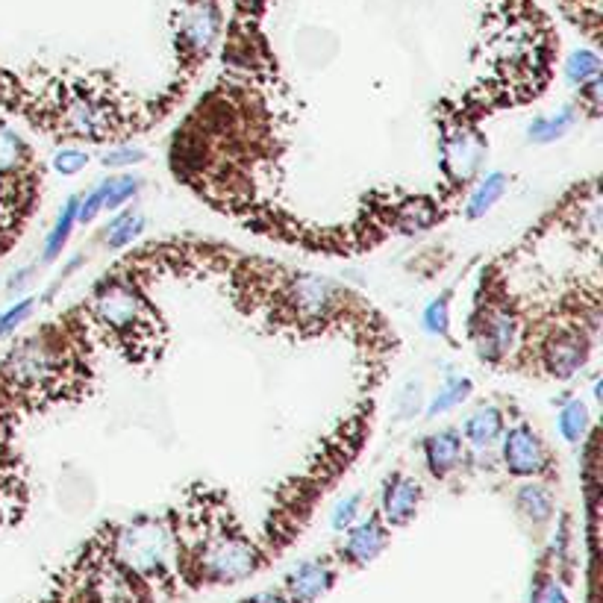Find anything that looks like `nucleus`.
I'll return each mask as SVG.
<instances>
[{
  "label": "nucleus",
  "mask_w": 603,
  "mask_h": 603,
  "mask_svg": "<svg viewBox=\"0 0 603 603\" xmlns=\"http://www.w3.org/2000/svg\"><path fill=\"white\" fill-rule=\"evenodd\" d=\"M577 124V106H562L556 115H539L527 124V139L533 145H553Z\"/></svg>",
  "instance_id": "obj_22"
},
{
  "label": "nucleus",
  "mask_w": 603,
  "mask_h": 603,
  "mask_svg": "<svg viewBox=\"0 0 603 603\" xmlns=\"http://www.w3.org/2000/svg\"><path fill=\"white\" fill-rule=\"evenodd\" d=\"M515 509L536 527L548 524L556 512V498H553V489L542 480H530L524 486L515 489Z\"/></svg>",
  "instance_id": "obj_17"
},
{
  "label": "nucleus",
  "mask_w": 603,
  "mask_h": 603,
  "mask_svg": "<svg viewBox=\"0 0 603 603\" xmlns=\"http://www.w3.org/2000/svg\"><path fill=\"white\" fill-rule=\"evenodd\" d=\"M577 98H580V109H586L589 115H598L603 103V77L583 83V86L577 89Z\"/></svg>",
  "instance_id": "obj_31"
},
{
  "label": "nucleus",
  "mask_w": 603,
  "mask_h": 603,
  "mask_svg": "<svg viewBox=\"0 0 603 603\" xmlns=\"http://www.w3.org/2000/svg\"><path fill=\"white\" fill-rule=\"evenodd\" d=\"M86 312L89 321L109 339V345L124 351V356L136 365L153 359L156 348L162 345L159 315L142 289V280L133 274L112 271L98 280Z\"/></svg>",
  "instance_id": "obj_4"
},
{
  "label": "nucleus",
  "mask_w": 603,
  "mask_h": 603,
  "mask_svg": "<svg viewBox=\"0 0 603 603\" xmlns=\"http://www.w3.org/2000/svg\"><path fill=\"white\" fill-rule=\"evenodd\" d=\"M145 180L133 174H115L109 180H101L89 195H80L77 224H95L103 212H118L124 203L136 201Z\"/></svg>",
  "instance_id": "obj_10"
},
{
  "label": "nucleus",
  "mask_w": 603,
  "mask_h": 603,
  "mask_svg": "<svg viewBox=\"0 0 603 603\" xmlns=\"http://www.w3.org/2000/svg\"><path fill=\"white\" fill-rule=\"evenodd\" d=\"M24 180H42V168H36L30 145L6 121H0V183Z\"/></svg>",
  "instance_id": "obj_15"
},
{
  "label": "nucleus",
  "mask_w": 603,
  "mask_h": 603,
  "mask_svg": "<svg viewBox=\"0 0 603 603\" xmlns=\"http://www.w3.org/2000/svg\"><path fill=\"white\" fill-rule=\"evenodd\" d=\"M498 459H501L503 471L518 480L553 477V465H556L542 433L524 418L506 424L501 442H498Z\"/></svg>",
  "instance_id": "obj_8"
},
{
  "label": "nucleus",
  "mask_w": 603,
  "mask_h": 603,
  "mask_svg": "<svg viewBox=\"0 0 603 603\" xmlns=\"http://www.w3.org/2000/svg\"><path fill=\"white\" fill-rule=\"evenodd\" d=\"M230 274L242 283H251V292H242L239 303H248L251 315H262L265 324L277 330H292L298 336L318 333H368L374 342L386 333L380 315L351 292L345 283H336L321 274L286 268L265 259H239Z\"/></svg>",
  "instance_id": "obj_1"
},
{
  "label": "nucleus",
  "mask_w": 603,
  "mask_h": 603,
  "mask_svg": "<svg viewBox=\"0 0 603 603\" xmlns=\"http://www.w3.org/2000/svg\"><path fill=\"white\" fill-rule=\"evenodd\" d=\"M421 456H424L430 477H436V480H451L453 474H459L465 468V439H462L459 427H442V430L424 436Z\"/></svg>",
  "instance_id": "obj_13"
},
{
  "label": "nucleus",
  "mask_w": 603,
  "mask_h": 603,
  "mask_svg": "<svg viewBox=\"0 0 603 603\" xmlns=\"http://www.w3.org/2000/svg\"><path fill=\"white\" fill-rule=\"evenodd\" d=\"M530 603H568L565 586H562L553 574H539L536 583H533Z\"/></svg>",
  "instance_id": "obj_30"
},
{
  "label": "nucleus",
  "mask_w": 603,
  "mask_h": 603,
  "mask_svg": "<svg viewBox=\"0 0 603 603\" xmlns=\"http://www.w3.org/2000/svg\"><path fill=\"white\" fill-rule=\"evenodd\" d=\"M359 509H362V495H359V492H353V495H348V498H342V501L333 506L330 527H333L336 533H345L353 521L359 518Z\"/></svg>",
  "instance_id": "obj_29"
},
{
  "label": "nucleus",
  "mask_w": 603,
  "mask_h": 603,
  "mask_svg": "<svg viewBox=\"0 0 603 603\" xmlns=\"http://www.w3.org/2000/svg\"><path fill=\"white\" fill-rule=\"evenodd\" d=\"M389 545V527L383 524L380 512L368 515V518H356L351 527L345 530V545H342V562L348 565H368L374 562Z\"/></svg>",
  "instance_id": "obj_14"
},
{
  "label": "nucleus",
  "mask_w": 603,
  "mask_h": 603,
  "mask_svg": "<svg viewBox=\"0 0 603 603\" xmlns=\"http://www.w3.org/2000/svg\"><path fill=\"white\" fill-rule=\"evenodd\" d=\"M33 309H36V298H21V301L12 303L9 309H3L0 312V339H9L33 315Z\"/></svg>",
  "instance_id": "obj_28"
},
{
  "label": "nucleus",
  "mask_w": 603,
  "mask_h": 603,
  "mask_svg": "<svg viewBox=\"0 0 603 603\" xmlns=\"http://www.w3.org/2000/svg\"><path fill=\"white\" fill-rule=\"evenodd\" d=\"M145 159H148V153L136 148V145H115V148L103 153L101 165L106 171H124V168H133V165L145 162Z\"/></svg>",
  "instance_id": "obj_27"
},
{
  "label": "nucleus",
  "mask_w": 603,
  "mask_h": 603,
  "mask_svg": "<svg viewBox=\"0 0 603 603\" xmlns=\"http://www.w3.org/2000/svg\"><path fill=\"white\" fill-rule=\"evenodd\" d=\"M421 327H424V333H430V336L451 339V289L424 306V312H421Z\"/></svg>",
  "instance_id": "obj_25"
},
{
  "label": "nucleus",
  "mask_w": 603,
  "mask_h": 603,
  "mask_svg": "<svg viewBox=\"0 0 603 603\" xmlns=\"http://www.w3.org/2000/svg\"><path fill=\"white\" fill-rule=\"evenodd\" d=\"M245 603H289L283 595H274V592H265V595H256V598H251V601Z\"/></svg>",
  "instance_id": "obj_34"
},
{
  "label": "nucleus",
  "mask_w": 603,
  "mask_h": 603,
  "mask_svg": "<svg viewBox=\"0 0 603 603\" xmlns=\"http://www.w3.org/2000/svg\"><path fill=\"white\" fill-rule=\"evenodd\" d=\"M77 209H80V195H71L65 206L59 209L56 221H53L51 233L45 236V248H42V265H53L59 259V253L65 251L74 227H77Z\"/></svg>",
  "instance_id": "obj_21"
},
{
  "label": "nucleus",
  "mask_w": 603,
  "mask_h": 603,
  "mask_svg": "<svg viewBox=\"0 0 603 603\" xmlns=\"http://www.w3.org/2000/svg\"><path fill=\"white\" fill-rule=\"evenodd\" d=\"M506 186H509V177H506L503 171H492V174H486L480 183H474V189H471V195H468V203H465L462 215H465L468 221L483 218V215H486V212H492V209H495V203L501 201L503 195H506Z\"/></svg>",
  "instance_id": "obj_20"
},
{
  "label": "nucleus",
  "mask_w": 603,
  "mask_h": 603,
  "mask_svg": "<svg viewBox=\"0 0 603 603\" xmlns=\"http://www.w3.org/2000/svg\"><path fill=\"white\" fill-rule=\"evenodd\" d=\"M486 159V142L465 118H456L442 133V171L453 189H465Z\"/></svg>",
  "instance_id": "obj_9"
},
{
  "label": "nucleus",
  "mask_w": 603,
  "mask_h": 603,
  "mask_svg": "<svg viewBox=\"0 0 603 603\" xmlns=\"http://www.w3.org/2000/svg\"><path fill=\"white\" fill-rule=\"evenodd\" d=\"M106 545L109 562L139 583H162L177 568V539L171 518L139 515L112 527Z\"/></svg>",
  "instance_id": "obj_5"
},
{
  "label": "nucleus",
  "mask_w": 603,
  "mask_h": 603,
  "mask_svg": "<svg viewBox=\"0 0 603 603\" xmlns=\"http://www.w3.org/2000/svg\"><path fill=\"white\" fill-rule=\"evenodd\" d=\"M474 392V383H471V377H462V374H453L448 371L445 374V380H442V386H439V392L433 395V401L427 403V409H424V418H439V415H445V412H451L456 409L462 401H468V395Z\"/></svg>",
  "instance_id": "obj_23"
},
{
  "label": "nucleus",
  "mask_w": 603,
  "mask_h": 603,
  "mask_svg": "<svg viewBox=\"0 0 603 603\" xmlns=\"http://www.w3.org/2000/svg\"><path fill=\"white\" fill-rule=\"evenodd\" d=\"M145 227H148V218H145L142 209H136V206L121 209V212L103 227V248H106V251H124V248H130V245L145 233Z\"/></svg>",
  "instance_id": "obj_18"
},
{
  "label": "nucleus",
  "mask_w": 603,
  "mask_h": 603,
  "mask_svg": "<svg viewBox=\"0 0 603 603\" xmlns=\"http://www.w3.org/2000/svg\"><path fill=\"white\" fill-rule=\"evenodd\" d=\"M333 583H336V571L327 559H306L286 577L289 603L318 601L324 592H330Z\"/></svg>",
  "instance_id": "obj_16"
},
{
  "label": "nucleus",
  "mask_w": 603,
  "mask_h": 603,
  "mask_svg": "<svg viewBox=\"0 0 603 603\" xmlns=\"http://www.w3.org/2000/svg\"><path fill=\"white\" fill-rule=\"evenodd\" d=\"M562 6L571 12V9H580V21L586 18L589 21V33L592 39L598 36V21H601V12H598V0H562Z\"/></svg>",
  "instance_id": "obj_32"
},
{
  "label": "nucleus",
  "mask_w": 603,
  "mask_h": 603,
  "mask_svg": "<svg viewBox=\"0 0 603 603\" xmlns=\"http://www.w3.org/2000/svg\"><path fill=\"white\" fill-rule=\"evenodd\" d=\"M89 151H83V148H77V145H62V148H56L53 151V171L56 174H62V177H77L80 171H86L89 168Z\"/></svg>",
  "instance_id": "obj_26"
},
{
  "label": "nucleus",
  "mask_w": 603,
  "mask_h": 603,
  "mask_svg": "<svg viewBox=\"0 0 603 603\" xmlns=\"http://www.w3.org/2000/svg\"><path fill=\"white\" fill-rule=\"evenodd\" d=\"M601 65H603L601 56L592 51V48H577V51L565 59L562 71H565L568 86L580 89L583 83H589V80H598V77H601Z\"/></svg>",
  "instance_id": "obj_24"
},
{
  "label": "nucleus",
  "mask_w": 603,
  "mask_h": 603,
  "mask_svg": "<svg viewBox=\"0 0 603 603\" xmlns=\"http://www.w3.org/2000/svg\"><path fill=\"white\" fill-rule=\"evenodd\" d=\"M503 430H506V412L498 403H480L462 424V439H465V462L468 459H483L492 451H498Z\"/></svg>",
  "instance_id": "obj_12"
},
{
  "label": "nucleus",
  "mask_w": 603,
  "mask_h": 603,
  "mask_svg": "<svg viewBox=\"0 0 603 603\" xmlns=\"http://www.w3.org/2000/svg\"><path fill=\"white\" fill-rule=\"evenodd\" d=\"M556 427H559V436H562L568 445H583V442L589 439V430H592V412H589V403L583 401V398L565 395V398L559 401Z\"/></svg>",
  "instance_id": "obj_19"
},
{
  "label": "nucleus",
  "mask_w": 603,
  "mask_h": 603,
  "mask_svg": "<svg viewBox=\"0 0 603 603\" xmlns=\"http://www.w3.org/2000/svg\"><path fill=\"white\" fill-rule=\"evenodd\" d=\"M221 36V9L218 0H180L177 24H174V45L180 71L192 77L209 59L212 48Z\"/></svg>",
  "instance_id": "obj_7"
},
{
  "label": "nucleus",
  "mask_w": 603,
  "mask_h": 603,
  "mask_svg": "<svg viewBox=\"0 0 603 603\" xmlns=\"http://www.w3.org/2000/svg\"><path fill=\"white\" fill-rule=\"evenodd\" d=\"M89 315L86 306L59 315L18 339L0 359V409L6 418L42 412L89 392Z\"/></svg>",
  "instance_id": "obj_2"
},
{
  "label": "nucleus",
  "mask_w": 603,
  "mask_h": 603,
  "mask_svg": "<svg viewBox=\"0 0 603 603\" xmlns=\"http://www.w3.org/2000/svg\"><path fill=\"white\" fill-rule=\"evenodd\" d=\"M33 274H36V265H30V268H21L18 274H12V280L6 283V289L9 292H21L30 280H33Z\"/></svg>",
  "instance_id": "obj_33"
},
{
  "label": "nucleus",
  "mask_w": 603,
  "mask_h": 603,
  "mask_svg": "<svg viewBox=\"0 0 603 603\" xmlns=\"http://www.w3.org/2000/svg\"><path fill=\"white\" fill-rule=\"evenodd\" d=\"M421 501H424L421 483L406 471H392L386 477V483H383V492H380V518H383V524L389 530L392 527H406L418 515Z\"/></svg>",
  "instance_id": "obj_11"
},
{
  "label": "nucleus",
  "mask_w": 603,
  "mask_h": 603,
  "mask_svg": "<svg viewBox=\"0 0 603 603\" xmlns=\"http://www.w3.org/2000/svg\"><path fill=\"white\" fill-rule=\"evenodd\" d=\"M177 539V568L186 565L201 583H239L262 568V553L242 533L230 509L212 492H198L183 515L171 518Z\"/></svg>",
  "instance_id": "obj_3"
},
{
  "label": "nucleus",
  "mask_w": 603,
  "mask_h": 603,
  "mask_svg": "<svg viewBox=\"0 0 603 603\" xmlns=\"http://www.w3.org/2000/svg\"><path fill=\"white\" fill-rule=\"evenodd\" d=\"M486 286V283H483ZM521 312L506 298L503 283L486 286V298H477V306L468 321V336L474 342V353L486 365H503L512 359L521 339Z\"/></svg>",
  "instance_id": "obj_6"
}]
</instances>
